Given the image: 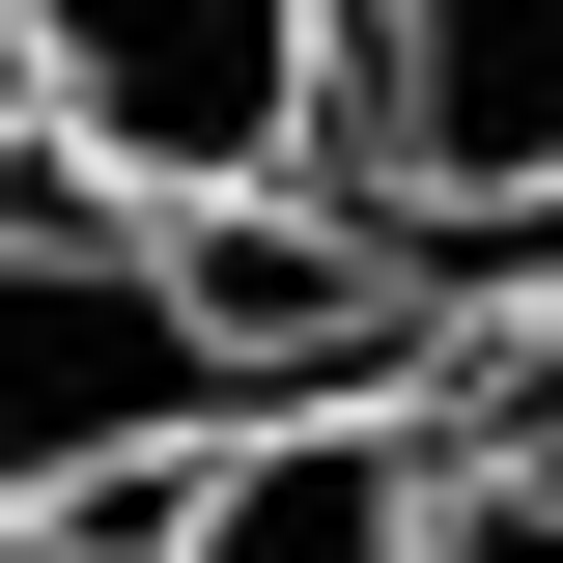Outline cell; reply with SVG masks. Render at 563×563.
<instances>
[{
  "label": "cell",
  "instance_id": "cell-2",
  "mask_svg": "<svg viewBox=\"0 0 563 563\" xmlns=\"http://www.w3.org/2000/svg\"><path fill=\"white\" fill-rule=\"evenodd\" d=\"M29 141L113 198H310L339 169V0H29Z\"/></svg>",
  "mask_w": 563,
  "mask_h": 563
},
{
  "label": "cell",
  "instance_id": "cell-5",
  "mask_svg": "<svg viewBox=\"0 0 563 563\" xmlns=\"http://www.w3.org/2000/svg\"><path fill=\"white\" fill-rule=\"evenodd\" d=\"M422 563H563V422L451 366V479H422Z\"/></svg>",
  "mask_w": 563,
  "mask_h": 563
},
{
  "label": "cell",
  "instance_id": "cell-3",
  "mask_svg": "<svg viewBox=\"0 0 563 563\" xmlns=\"http://www.w3.org/2000/svg\"><path fill=\"white\" fill-rule=\"evenodd\" d=\"M310 198L479 225L507 282L563 254V0H339V169Z\"/></svg>",
  "mask_w": 563,
  "mask_h": 563
},
{
  "label": "cell",
  "instance_id": "cell-7",
  "mask_svg": "<svg viewBox=\"0 0 563 563\" xmlns=\"http://www.w3.org/2000/svg\"><path fill=\"white\" fill-rule=\"evenodd\" d=\"M507 395H536V422H563V254H536V282H507Z\"/></svg>",
  "mask_w": 563,
  "mask_h": 563
},
{
  "label": "cell",
  "instance_id": "cell-8",
  "mask_svg": "<svg viewBox=\"0 0 563 563\" xmlns=\"http://www.w3.org/2000/svg\"><path fill=\"white\" fill-rule=\"evenodd\" d=\"M0 141H29V0H0Z\"/></svg>",
  "mask_w": 563,
  "mask_h": 563
},
{
  "label": "cell",
  "instance_id": "cell-4",
  "mask_svg": "<svg viewBox=\"0 0 563 563\" xmlns=\"http://www.w3.org/2000/svg\"><path fill=\"white\" fill-rule=\"evenodd\" d=\"M422 479H451V395H310V422H225L169 451V563H422Z\"/></svg>",
  "mask_w": 563,
  "mask_h": 563
},
{
  "label": "cell",
  "instance_id": "cell-6",
  "mask_svg": "<svg viewBox=\"0 0 563 563\" xmlns=\"http://www.w3.org/2000/svg\"><path fill=\"white\" fill-rule=\"evenodd\" d=\"M0 563H169V507H141V479H85V507H0Z\"/></svg>",
  "mask_w": 563,
  "mask_h": 563
},
{
  "label": "cell",
  "instance_id": "cell-1",
  "mask_svg": "<svg viewBox=\"0 0 563 563\" xmlns=\"http://www.w3.org/2000/svg\"><path fill=\"white\" fill-rule=\"evenodd\" d=\"M451 339H507L479 225H395V198H113L57 141H0V507L169 479V451L310 422V395H451Z\"/></svg>",
  "mask_w": 563,
  "mask_h": 563
}]
</instances>
